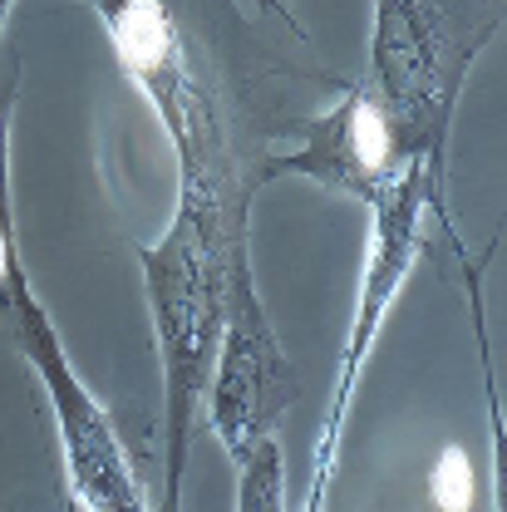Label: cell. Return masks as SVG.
<instances>
[{
  "label": "cell",
  "mask_w": 507,
  "mask_h": 512,
  "mask_svg": "<svg viewBox=\"0 0 507 512\" xmlns=\"http://www.w3.org/2000/svg\"><path fill=\"white\" fill-rule=\"evenodd\" d=\"M5 15H10V0H0V45H5Z\"/></svg>",
  "instance_id": "cell-11"
},
{
  "label": "cell",
  "mask_w": 507,
  "mask_h": 512,
  "mask_svg": "<svg viewBox=\"0 0 507 512\" xmlns=\"http://www.w3.org/2000/svg\"><path fill=\"white\" fill-rule=\"evenodd\" d=\"M261 10H271V15H276V20H281V25H286V30H296V40H306V30H301V25H296V15H291V10H286V5H281V0H261Z\"/></svg>",
  "instance_id": "cell-10"
},
{
  "label": "cell",
  "mask_w": 507,
  "mask_h": 512,
  "mask_svg": "<svg viewBox=\"0 0 507 512\" xmlns=\"http://www.w3.org/2000/svg\"><path fill=\"white\" fill-rule=\"evenodd\" d=\"M237 512H286V458L276 434L256 439L237 463Z\"/></svg>",
  "instance_id": "cell-8"
},
{
  "label": "cell",
  "mask_w": 507,
  "mask_h": 512,
  "mask_svg": "<svg viewBox=\"0 0 507 512\" xmlns=\"http://www.w3.org/2000/svg\"><path fill=\"white\" fill-rule=\"evenodd\" d=\"M306 143L296 153H281V158H266L256 183H271V178H311L320 188L345 192V197H360L370 207V197L394 178V168L404 163L399 143H394V128L380 114V104L370 99L365 84H350L345 99L301 128Z\"/></svg>",
  "instance_id": "cell-7"
},
{
  "label": "cell",
  "mask_w": 507,
  "mask_h": 512,
  "mask_svg": "<svg viewBox=\"0 0 507 512\" xmlns=\"http://www.w3.org/2000/svg\"><path fill=\"white\" fill-rule=\"evenodd\" d=\"M60 512H84V508H79V498H74V493H64V508Z\"/></svg>",
  "instance_id": "cell-12"
},
{
  "label": "cell",
  "mask_w": 507,
  "mask_h": 512,
  "mask_svg": "<svg viewBox=\"0 0 507 512\" xmlns=\"http://www.w3.org/2000/svg\"><path fill=\"white\" fill-rule=\"evenodd\" d=\"M237 237H247V227H222L202 217L197 207L178 202L168 232L138 252L148 311L158 330V360H163V503L158 512L183 508L192 414L207 399V380H212V360L222 340L227 252Z\"/></svg>",
  "instance_id": "cell-1"
},
{
  "label": "cell",
  "mask_w": 507,
  "mask_h": 512,
  "mask_svg": "<svg viewBox=\"0 0 507 512\" xmlns=\"http://www.w3.org/2000/svg\"><path fill=\"white\" fill-rule=\"evenodd\" d=\"M434 498L444 512H463L468 508V493H473V478H468V458L458 448H444V458L434 463V478H429Z\"/></svg>",
  "instance_id": "cell-9"
},
{
  "label": "cell",
  "mask_w": 507,
  "mask_h": 512,
  "mask_svg": "<svg viewBox=\"0 0 507 512\" xmlns=\"http://www.w3.org/2000/svg\"><path fill=\"white\" fill-rule=\"evenodd\" d=\"M301 399L296 365L286 360L266 306L256 296L252 252L247 237L232 242L227 252V281H222V340L207 380V409H212V434L227 448L232 463L252 453L256 439L276 434L281 414Z\"/></svg>",
  "instance_id": "cell-6"
},
{
  "label": "cell",
  "mask_w": 507,
  "mask_h": 512,
  "mask_svg": "<svg viewBox=\"0 0 507 512\" xmlns=\"http://www.w3.org/2000/svg\"><path fill=\"white\" fill-rule=\"evenodd\" d=\"M0 320L15 350L30 360L35 380L45 384L55 429L64 444V478L79 508L89 512H148L138 473L128 468V453L114 434V419L99 409V399L84 389V380L69 365V350L60 340V325L35 301L30 271L20 261V227H0Z\"/></svg>",
  "instance_id": "cell-4"
},
{
  "label": "cell",
  "mask_w": 507,
  "mask_h": 512,
  "mask_svg": "<svg viewBox=\"0 0 507 512\" xmlns=\"http://www.w3.org/2000/svg\"><path fill=\"white\" fill-rule=\"evenodd\" d=\"M370 256H365V276H360V296H355V316L345 330V350H340V370H335V394L325 404V419H320L316 434V453H311V483H306V503L301 512H325L330 503V483H335V458H340V439H345V424H350V404L360 394L365 380V355L380 335L384 316L394 306V296L404 291L419 247H424V212L444 217V188L429 178V168L419 158H404L394 168V178L370 197Z\"/></svg>",
  "instance_id": "cell-5"
},
{
  "label": "cell",
  "mask_w": 507,
  "mask_h": 512,
  "mask_svg": "<svg viewBox=\"0 0 507 512\" xmlns=\"http://www.w3.org/2000/svg\"><path fill=\"white\" fill-rule=\"evenodd\" d=\"M503 30V0H375L370 99L404 158H419L444 188V153L463 84Z\"/></svg>",
  "instance_id": "cell-2"
},
{
  "label": "cell",
  "mask_w": 507,
  "mask_h": 512,
  "mask_svg": "<svg viewBox=\"0 0 507 512\" xmlns=\"http://www.w3.org/2000/svg\"><path fill=\"white\" fill-rule=\"evenodd\" d=\"M94 10L104 20V35L124 64V74L143 89V99L153 104V114L173 138V153L183 168L178 202L197 207L202 217L222 227H247V207L261 183L242 178L232 143L222 138L217 109L202 79L192 74L168 0H94Z\"/></svg>",
  "instance_id": "cell-3"
}]
</instances>
